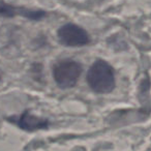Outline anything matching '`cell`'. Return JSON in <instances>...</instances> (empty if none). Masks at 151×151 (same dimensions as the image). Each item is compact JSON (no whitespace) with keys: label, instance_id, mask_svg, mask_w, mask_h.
<instances>
[{"label":"cell","instance_id":"cell-1","mask_svg":"<svg viewBox=\"0 0 151 151\" xmlns=\"http://www.w3.org/2000/svg\"><path fill=\"white\" fill-rule=\"evenodd\" d=\"M87 82L96 93H109L115 87V77L111 65L106 61L97 60L87 73Z\"/></svg>","mask_w":151,"mask_h":151},{"label":"cell","instance_id":"cell-2","mask_svg":"<svg viewBox=\"0 0 151 151\" xmlns=\"http://www.w3.org/2000/svg\"><path fill=\"white\" fill-rule=\"evenodd\" d=\"M81 73L82 67L80 63L73 60H63L54 66L53 77L60 88L67 89L77 84Z\"/></svg>","mask_w":151,"mask_h":151},{"label":"cell","instance_id":"cell-3","mask_svg":"<svg viewBox=\"0 0 151 151\" xmlns=\"http://www.w3.org/2000/svg\"><path fill=\"white\" fill-rule=\"evenodd\" d=\"M60 42L68 47H80L89 42V35L83 28L75 24H65L58 30Z\"/></svg>","mask_w":151,"mask_h":151},{"label":"cell","instance_id":"cell-4","mask_svg":"<svg viewBox=\"0 0 151 151\" xmlns=\"http://www.w3.org/2000/svg\"><path fill=\"white\" fill-rule=\"evenodd\" d=\"M20 126L23 129L26 130H36L40 128H45L48 125V121L42 118H38L34 115H31L28 112L24 113L23 115L20 117L19 122H18Z\"/></svg>","mask_w":151,"mask_h":151},{"label":"cell","instance_id":"cell-5","mask_svg":"<svg viewBox=\"0 0 151 151\" xmlns=\"http://www.w3.org/2000/svg\"><path fill=\"white\" fill-rule=\"evenodd\" d=\"M22 15H24L25 17H28L30 19H40L44 15L42 12H30V11H23Z\"/></svg>","mask_w":151,"mask_h":151},{"label":"cell","instance_id":"cell-6","mask_svg":"<svg viewBox=\"0 0 151 151\" xmlns=\"http://www.w3.org/2000/svg\"><path fill=\"white\" fill-rule=\"evenodd\" d=\"M0 14L3 16H9V17H12L15 14V11L12 6H9V5H2L0 6Z\"/></svg>","mask_w":151,"mask_h":151}]
</instances>
